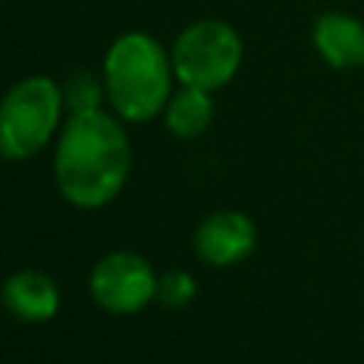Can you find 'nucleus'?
<instances>
[{"label":"nucleus","instance_id":"1","mask_svg":"<svg viewBox=\"0 0 364 364\" xmlns=\"http://www.w3.org/2000/svg\"><path fill=\"white\" fill-rule=\"evenodd\" d=\"M131 162V139L117 114L105 108L74 111L57 134L54 182L68 205L100 210L125 188Z\"/></svg>","mask_w":364,"mask_h":364},{"label":"nucleus","instance_id":"2","mask_svg":"<svg viewBox=\"0 0 364 364\" xmlns=\"http://www.w3.org/2000/svg\"><path fill=\"white\" fill-rule=\"evenodd\" d=\"M171 54L148 31L119 34L102 60L105 100L122 122H151L171 100Z\"/></svg>","mask_w":364,"mask_h":364},{"label":"nucleus","instance_id":"3","mask_svg":"<svg viewBox=\"0 0 364 364\" xmlns=\"http://www.w3.org/2000/svg\"><path fill=\"white\" fill-rule=\"evenodd\" d=\"M63 85L34 74L14 82L0 100V159L23 162L37 156L63 128Z\"/></svg>","mask_w":364,"mask_h":364},{"label":"nucleus","instance_id":"4","mask_svg":"<svg viewBox=\"0 0 364 364\" xmlns=\"http://www.w3.org/2000/svg\"><path fill=\"white\" fill-rule=\"evenodd\" d=\"M242 37L225 20H196L191 23L171 48L173 77L182 85H193L202 91L225 88L239 65H242Z\"/></svg>","mask_w":364,"mask_h":364},{"label":"nucleus","instance_id":"5","mask_svg":"<svg viewBox=\"0 0 364 364\" xmlns=\"http://www.w3.org/2000/svg\"><path fill=\"white\" fill-rule=\"evenodd\" d=\"M159 273L151 262L134 250L105 253L88 276V293L94 304L111 316H134L156 299Z\"/></svg>","mask_w":364,"mask_h":364},{"label":"nucleus","instance_id":"6","mask_svg":"<svg viewBox=\"0 0 364 364\" xmlns=\"http://www.w3.org/2000/svg\"><path fill=\"white\" fill-rule=\"evenodd\" d=\"M259 242L256 222L242 210H213L193 230V253L213 267L245 262Z\"/></svg>","mask_w":364,"mask_h":364},{"label":"nucleus","instance_id":"7","mask_svg":"<svg viewBox=\"0 0 364 364\" xmlns=\"http://www.w3.org/2000/svg\"><path fill=\"white\" fill-rule=\"evenodd\" d=\"M0 301L23 324H43L60 313V287L57 282L34 267L14 270L0 284Z\"/></svg>","mask_w":364,"mask_h":364},{"label":"nucleus","instance_id":"8","mask_svg":"<svg viewBox=\"0 0 364 364\" xmlns=\"http://www.w3.org/2000/svg\"><path fill=\"white\" fill-rule=\"evenodd\" d=\"M316 54L330 68H361L364 65V23L347 11H324L316 17L310 31Z\"/></svg>","mask_w":364,"mask_h":364},{"label":"nucleus","instance_id":"9","mask_svg":"<svg viewBox=\"0 0 364 364\" xmlns=\"http://www.w3.org/2000/svg\"><path fill=\"white\" fill-rule=\"evenodd\" d=\"M162 119H165V128L176 139H196V136H202L210 128V122H213L210 91H202V88H193V85H182L165 102Z\"/></svg>","mask_w":364,"mask_h":364},{"label":"nucleus","instance_id":"10","mask_svg":"<svg viewBox=\"0 0 364 364\" xmlns=\"http://www.w3.org/2000/svg\"><path fill=\"white\" fill-rule=\"evenodd\" d=\"M63 100L68 114L74 111H91V108H102L105 100V82L102 77H97L94 71H74L65 82H63Z\"/></svg>","mask_w":364,"mask_h":364},{"label":"nucleus","instance_id":"11","mask_svg":"<svg viewBox=\"0 0 364 364\" xmlns=\"http://www.w3.org/2000/svg\"><path fill=\"white\" fill-rule=\"evenodd\" d=\"M196 279L188 273V270H179V267H171L165 273H159V282H156V299L159 304L171 307V310H179V307H188L193 299H196Z\"/></svg>","mask_w":364,"mask_h":364}]
</instances>
